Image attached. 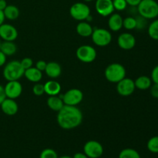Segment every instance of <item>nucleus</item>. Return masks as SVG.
<instances>
[{
    "label": "nucleus",
    "instance_id": "f257e3e1",
    "mask_svg": "<svg viewBox=\"0 0 158 158\" xmlns=\"http://www.w3.org/2000/svg\"><path fill=\"white\" fill-rule=\"evenodd\" d=\"M83 117V113L77 106L64 105L58 111L56 120L62 129L73 130L81 124Z\"/></svg>",
    "mask_w": 158,
    "mask_h": 158
},
{
    "label": "nucleus",
    "instance_id": "f03ea898",
    "mask_svg": "<svg viewBox=\"0 0 158 158\" xmlns=\"http://www.w3.org/2000/svg\"><path fill=\"white\" fill-rule=\"evenodd\" d=\"M25 69L19 60H11L6 63L3 69V77L7 81L19 80L24 76Z\"/></svg>",
    "mask_w": 158,
    "mask_h": 158
},
{
    "label": "nucleus",
    "instance_id": "7ed1b4c3",
    "mask_svg": "<svg viewBox=\"0 0 158 158\" xmlns=\"http://www.w3.org/2000/svg\"><path fill=\"white\" fill-rule=\"evenodd\" d=\"M137 9L138 15L148 20L158 17V2L156 0H141Z\"/></svg>",
    "mask_w": 158,
    "mask_h": 158
},
{
    "label": "nucleus",
    "instance_id": "20e7f679",
    "mask_svg": "<svg viewBox=\"0 0 158 158\" xmlns=\"http://www.w3.org/2000/svg\"><path fill=\"white\" fill-rule=\"evenodd\" d=\"M104 76L107 81L117 83L126 77V69L120 63H111L105 69Z\"/></svg>",
    "mask_w": 158,
    "mask_h": 158
},
{
    "label": "nucleus",
    "instance_id": "39448f33",
    "mask_svg": "<svg viewBox=\"0 0 158 158\" xmlns=\"http://www.w3.org/2000/svg\"><path fill=\"white\" fill-rule=\"evenodd\" d=\"M94 44L100 47H104L108 46L112 41V34L108 29L103 28H96L94 29L91 35Z\"/></svg>",
    "mask_w": 158,
    "mask_h": 158
},
{
    "label": "nucleus",
    "instance_id": "423d86ee",
    "mask_svg": "<svg viewBox=\"0 0 158 158\" xmlns=\"http://www.w3.org/2000/svg\"><path fill=\"white\" fill-rule=\"evenodd\" d=\"M71 17L77 21H86L90 15V9L84 2H76L69 9Z\"/></svg>",
    "mask_w": 158,
    "mask_h": 158
},
{
    "label": "nucleus",
    "instance_id": "0eeeda50",
    "mask_svg": "<svg viewBox=\"0 0 158 158\" xmlns=\"http://www.w3.org/2000/svg\"><path fill=\"white\" fill-rule=\"evenodd\" d=\"M76 56L80 62L84 63H93L97 56V50L89 45L80 46L76 52Z\"/></svg>",
    "mask_w": 158,
    "mask_h": 158
},
{
    "label": "nucleus",
    "instance_id": "6e6552de",
    "mask_svg": "<svg viewBox=\"0 0 158 158\" xmlns=\"http://www.w3.org/2000/svg\"><path fill=\"white\" fill-rule=\"evenodd\" d=\"M64 105L68 106H77L83 99V94L80 89L73 88L66 91L63 95H61Z\"/></svg>",
    "mask_w": 158,
    "mask_h": 158
},
{
    "label": "nucleus",
    "instance_id": "1a4fd4ad",
    "mask_svg": "<svg viewBox=\"0 0 158 158\" xmlns=\"http://www.w3.org/2000/svg\"><path fill=\"white\" fill-rule=\"evenodd\" d=\"M83 153L89 158H100L103 154V147L97 140H89L83 146Z\"/></svg>",
    "mask_w": 158,
    "mask_h": 158
},
{
    "label": "nucleus",
    "instance_id": "9d476101",
    "mask_svg": "<svg viewBox=\"0 0 158 158\" xmlns=\"http://www.w3.org/2000/svg\"><path fill=\"white\" fill-rule=\"evenodd\" d=\"M4 90L7 98L15 100L21 96L23 93V86L19 80L8 81V83L5 85Z\"/></svg>",
    "mask_w": 158,
    "mask_h": 158
},
{
    "label": "nucleus",
    "instance_id": "9b49d317",
    "mask_svg": "<svg viewBox=\"0 0 158 158\" xmlns=\"http://www.w3.org/2000/svg\"><path fill=\"white\" fill-rule=\"evenodd\" d=\"M134 80L132 79L125 77L117 83V91L122 97H128L134 94L135 91Z\"/></svg>",
    "mask_w": 158,
    "mask_h": 158
},
{
    "label": "nucleus",
    "instance_id": "f8f14e48",
    "mask_svg": "<svg viewBox=\"0 0 158 158\" xmlns=\"http://www.w3.org/2000/svg\"><path fill=\"white\" fill-rule=\"evenodd\" d=\"M16 28L11 24L2 23L0 26V39L3 41L14 42L18 37Z\"/></svg>",
    "mask_w": 158,
    "mask_h": 158
},
{
    "label": "nucleus",
    "instance_id": "ddd939ff",
    "mask_svg": "<svg viewBox=\"0 0 158 158\" xmlns=\"http://www.w3.org/2000/svg\"><path fill=\"white\" fill-rule=\"evenodd\" d=\"M117 44L123 50H131L136 46V38L130 32H123L117 38Z\"/></svg>",
    "mask_w": 158,
    "mask_h": 158
},
{
    "label": "nucleus",
    "instance_id": "4468645a",
    "mask_svg": "<svg viewBox=\"0 0 158 158\" xmlns=\"http://www.w3.org/2000/svg\"><path fill=\"white\" fill-rule=\"evenodd\" d=\"M96 11L101 16H110L114 12L113 0H97L95 3Z\"/></svg>",
    "mask_w": 158,
    "mask_h": 158
},
{
    "label": "nucleus",
    "instance_id": "2eb2a0df",
    "mask_svg": "<svg viewBox=\"0 0 158 158\" xmlns=\"http://www.w3.org/2000/svg\"><path fill=\"white\" fill-rule=\"evenodd\" d=\"M2 111L7 116H14L19 110V106L15 100L6 97L0 104Z\"/></svg>",
    "mask_w": 158,
    "mask_h": 158
},
{
    "label": "nucleus",
    "instance_id": "dca6fc26",
    "mask_svg": "<svg viewBox=\"0 0 158 158\" xmlns=\"http://www.w3.org/2000/svg\"><path fill=\"white\" fill-rule=\"evenodd\" d=\"M123 19L119 13H112L108 19L109 29L113 32H118L123 28Z\"/></svg>",
    "mask_w": 158,
    "mask_h": 158
},
{
    "label": "nucleus",
    "instance_id": "f3484780",
    "mask_svg": "<svg viewBox=\"0 0 158 158\" xmlns=\"http://www.w3.org/2000/svg\"><path fill=\"white\" fill-rule=\"evenodd\" d=\"M45 73L46 76L51 79L58 78L62 73V68L60 63L56 62H49L46 64V67L45 69Z\"/></svg>",
    "mask_w": 158,
    "mask_h": 158
},
{
    "label": "nucleus",
    "instance_id": "a211bd4d",
    "mask_svg": "<svg viewBox=\"0 0 158 158\" xmlns=\"http://www.w3.org/2000/svg\"><path fill=\"white\" fill-rule=\"evenodd\" d=\"M76 31L77 34L82 37L87 38L92 35L93 32H94V28L91 26L89 23L86 21H81L77 24L76 27Z\"/></svg>",
    "mask_w": 158,
    "mask_h": 158
},
{
    "label": "nucleus",
    "instance_id": "6ab92c4d",
    "mask_svg": "<svg viewBox=\"0 0 158 158\" xmlns=\"http://www.w3.org/2000/svg\"><path fill=\"white\" fill-rule=\"evenodd\" d=\"M45 94L49 96L59 95L61 91V85L59 82L54 80H48L44 84Z\"/></svg>",
    "mask_w": 158,
    "mask_h": 158
},
{
    "label": "nucleus",
    "instance_id": "aec40b11",
    "mask_svg": "<svg viewBox=\"0 0 158 158\" xmlns=\"http://www.w3.org/2000/svg\"><path fill=\"white\" fill-rule=\"evenodd\" d=\"M24 77L32 83H39L43 78V73L35 67L32 66L25 70Z\"/></svg>",
    "mask_w": 158,
    "mask_h": 158
},
{
    "label": "nucleus",
    "instance_id": "412c9836",
    "mask_svg": "<svg viewBox=\"0 0 158 158\" xmlns=\"http://www.w3.org/2000/svg\"><path fill=\"white\" fill-rule=\"evenodd\" d=\"M47 106L52 110L58 112L64 106V103L61 96H49L47 99Z\"/></svg>",
    "mask_w": 158,
    "mask_h": 158
},
{
    "label": "nucleus",
    "instance_id": "4be33fe9",
    "mask_svg": "<svg viewBox=\"0 0 158 158\" xmlns=\"http://www.w3.org/2000/svg\"><path fill=\"white\" fill-rule=\"evenodd\" d=\"M152 83L151 78L148 76H140L134 80L135 87L140 90H146V89H150Z\"/></svg>",
    "mask_w": 158,
    "mask_h": 158
},
{
    "label": "nucleus",
    "instance_id": "5701e85b",
    "mask_svg": "<svg viewBox=\"0 0 158 158\" xmlns=\"http://www.w3.org/2000/svg\"><path fill=\"white\" fill-rule=\"evenodd\" d=\"M0 50L6 56H13L17 51V46L14 42L12 41H3L0 45Z\"/></svg>",
    "mask_w": 158,
    "mask_h": 158
},
{
    "label": "nucleus",
    "instance_id": "b1692460",
    "mask_svg": "<svg viewBox=\"0 0 158 158\" xmlns=\"http://www.w3.org/2000/svg\"><path fill=\"white\" fill-rule=\"evenodd\" d=\"M5 18L9 20H15L19 16V9L14 5H8L3 10Z\"/></svg>",
    "mask_w": 158,
    "mask_h": 158
},
{
    "label": "nucleus",
    "instance_id": "393cba45",
    "mask_svg": "<svg viewBox=\"0 0 158 158\" xmlns=\"http://www.w3.org/2000/svg\"><path fill=\"white\" fill-rule=\"evenodd\" d=\"M148 32L152 40H158V19H154V21L150 23L148 28Z\"/></svg>",
    "mask_w": 158,
    "mask_h": 158
},
{
    "label": "nucleus",
    "instance_id": "a878e982",
    "mask_svg": "<svg viewBox=\"0 0 158 158\" xmlns=\"http://www.w3.org/2000/svg\"><path fill=\"white\" fill-rule=\"evenodd\" d=\"M118 158H140L138 151L133 148H125L119 154Z\"/></svg>",
    "mask_w": 158,
    "mask_h": 158
},
{
    "label": "nucleus",
    "instance_id": "bb28decb",
    "mask_svg": "<svg viewBox=\"0 0 158 158\" xmlns=\"http://www.w3.org/2000/svg\"><path fill=\"white\" fill-rule=\"evenodd\" d=\"M147 148L150 152L158 154V136H154L148 140Z\"/></svg>",
    "mask_w": 158,
    "mask_h": 158
},
{
    "label": "nucleus",
    "instance_id": "cd10ccee",
    "mask_svg": "<svg viewBox=\"0 0 158 158\" xmlns=\"http://www.w3.org/2000/svg\"><path fill=\"white\" fill-rule=\"evenodd\" d=\"M136 19L134 16H128L123 19V27L127 30H133L136 29Z\"/></svg>",
    "mask_w": 158,
    "mask_h": 158
},
{
    "label": "nucleus",
    "instance_id": "c85d7f7f",
    "mask_svg": "<svg viewBox=\"0 0 158 158\" xmlns=\"http://www.w3.org/2000/svg\"><path fill=\"white\" fill-rule=\"evenodd\" d=\"M136 19V29H138V30H143L148 26V19L145 18H143L141 15H138L135 16Z\"/></svg>",
    "mask_w": 158,
    "mask_h": 158
},
{
    "label": "nucleus",
    "instance_id": "c756f323",
    "mask_svg": "<svg viewBox=\"0 0 158 158\" xmlns=\"http://www.w3.org/2000/svg\"><path fill=\"white\" fill-rule=\"evenodd\" d=\"M40 158H58V154L51 148H46L40 153Z\"/></svg>",
    "mask_w": 158,
    "mask_h": 158
},
{
    "label": "nucleus",
    "instance_id": "7c9ffc66",
    "mask_svg": "<svg viewBox=\"0 0 158 158\" xmlns=\"http://www.w3.org/2000/svg\"><path fill=\"white\" fill-rule=\"evenodd\" d=\"M114 9L117 11H123L127 7V3L126 0H113Z\"/></svg>",
    "mask_w": 158,
    "mask_h": 158
},
{
    "label": "nucleus",
    "instance_id": "2f4dec72",
    "mask_svg": "<svg viewBox=\"0 0 158 158\" xmlns=\"http://www.w3.org/2000/svg\"><path fill=\"white\" fill-rule=\"evenodd\" d=\"M32 93H33L34 95L38 96V97L43 95L45 94L44 84H42V83H35L33 87H32Z\"/></svg>",
    "mask_w": 158,
    "mask_h": 158
},
{
    "label": "nucleus",
    "instance_id": "473e14b6",
    "mask_svg": "<svg viewBox=\"0 0 158 158\" xmlns=\"http://www.w3.org/2000/svg\"><path fill=\"white\" fill-rule=\"evenodd\" d=\"M20 63H21L22 66L23 67V69L26 70V69H29V68L32 67L33 66V61L31 58L29 57H26V58H23V60H20Z\"/></svg>",
    "mask_w": 158,
    "mask_h": 158
},
{
    "label": "nucleus",
    "instance_id": "72a5a7b5",
    "mask_svg": "<svg viewBox=\"0 0 158 158\" xmlns=\"http://www.w3.org/2000/svg\"><path fill=\"white\" fill-rule=\"evenodd\" d=\"M151 78L153 83L158 84V65L154 66V69L151 71Z\"/></svg>",
    "mask_w": 158,
    "mask_h": 158
},
{
    "label": "nucleus",
    "instance_id": "f704fd0d",
    "mask_svg": "<svg viewBox=\"0 0 158 158\" xmlns=\"http://www.w3.org/2000/svg\"><path fill=\"white\" fill-rule=\"evenodd\" d=\"M150 93L151 95L154 98L158 99V84L157 83H154L151 85L150 87Z\"/></svg>",
    "mask_w": 158,
    "mask_h": 158
},
{
    "label": "nucleus",
    "instance_id": "c9c22d12",
    "mask_svg": "<svg viewBox=\"0 0 158 158\" xmlns=\"http://www.w3.org/2000/svg\"><path fill=\"white\" fill-rule=\"evenodd\" d=\"M46 64H47V63L46 61H44V60H39L35 63V67L36 69H38L39 70L41 71V72H43V71H45V69L46 67Z\"/></svg>",
    "mask_w": 158,
    "mask_h": 158
},
{
    "label": "nucleus",
    "instance_id": "e433bc0d",
    "mask_svg": "<svg viewBox=\"0 0 158 158\" xmlns=\"http://www.w3.org/2000/svg\"><path fill=\"white\" fill-rule=\"evenodd\" d=\"M126 2L128 6H132V7H137L140 4L141 0H126Z\"/></svg>",
    "mask_w": 158,
    "mask_h": 158
},
{
    "label": "nucleus",
    "instance_id": "4c0bfd02",
    "mask_svg": "<svg viewBox=\"0 0 158 158\" xmlns=\"http://www.w3.org/2000/svg\"><path fill=\"white\" fill-rule=\"evenodd\" d=\"M6 56L0 50V67L5 66L6 63Z\"/></svg>",
    "mask_w": 158,
    "mask_h": 158
},
{
    "label": "nucleus",
    "instance_id": "58836bf2",
    "mask_svg": "<svg viewBox=\"0 0 158 158\" xmlns=\"http://www.w3.org/2000/svg\"><path fill=\"white\" fill-rule=\"evenodd\" d=\"M6 98V94H5V90H4V86H2L0 84V104L2 103L3 100Z\"/></svg>",
    "mask_w": 158,
    "mask_h": 158
},
{
    "label": "nucleus",
    "instance_id": "ea45409f",
    "mask_svg": "<svg viewBox=\"0 0 158 158\" xmlns=\"http://www.w3.org/2000/svg\"><path fill=\"white\" fill-rule=\"evenodd\" d=\"M73 158H89L84 153H81V152H79V153H76L75 154L73 155Z\"/></svg>",
    "mask_w": 158,
    "mask_h": 158
},
{
    "label": "nucleus",
    "instance_id": "a19ab883",
    "mask_svg": "<svg viewBox=\"0 0 158 158\" xmlns=\"http://www.w3.org/2000/svg\"><path fill=\"white\" fill-rule=\"evenodd\" d=\"M7 6L8 5L6 0H0V10L3 11Z\"/></svg>",
    "mask_w": 158,
    "mask_h": 158
},
{
    "label": "nucleus",
    "instance_id": "79ce46f5",
    "mask_svg": "<svg viewBox=\"0 0 158 158\" xmlns=\"http://www.w3.org/2000/svg\"><path fill=\"white\" fill-rule=\"evenodd\" d=\"M5 19H6V18H5V15H4V13H3V11L0 10V26H1L2 23H4Z\"/></svg>",
    "mask_w": 158,
    "mask_h": 158
},
{
    "label": "nucleus",
    "instance_id": "37998d69",
    "mask_svg": "<svg viewBox=\"0 0 158 158\" xmlns=\"http://www.w3.org/2000/svg\"><path fill=\"white\" fill-rule=\"evenodd\" d=\"M58 158H73V157H70V156L64 155V156H62V157H58Z\"/></svg>",
    "mask_w": 158,
    "mask_h": 158
},
{
    "label": "nucleus",
    "instance_id": "c03bdc74",
    "mask_svg": "<svg viewBox=\"0 0 158 158\" xmlns=\"http://www.w3.org/2000/svg\"><path fill=\"white\" fill-rule=\"evenodd\" d=\"M83 1L84 2H91V1H93V0H83Z\"/></svg>",
    "mask_w": 158,
    "mask_h": 158
},
{
    "label": "nucleus",
    "instance_id": "a18cd8bd",
    "mask_svg": "<svg viewBox=\"0 0 158 158\" xmlns=\"http://www.w3.org/2000/svg\"><path fill=\"white\" fill-rule=\"evenodd\" d=\"M1 43H2V42H1V39H0V45H1Z\"/></svg>",
    "mask_w": 158,
    "mask_h": 158
},
{
    "label": "nucleus",
    "instance_id": "49530a36",
    "mask_svg": "<svg viewBox=\"0 0 158 158\" xmlns=\"http://www.w3.org/2000/svg\"></svg>",
    "mask_w": 158,
    "mask_h": 158
}]
</instances>
